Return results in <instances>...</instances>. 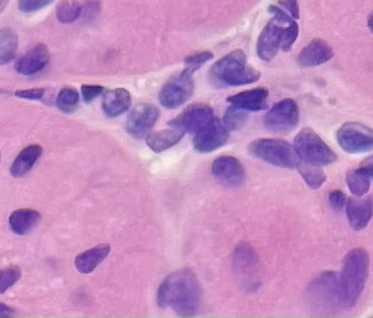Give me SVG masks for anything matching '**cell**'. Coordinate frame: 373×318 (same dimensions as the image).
<instances>
[{
    "label": "cell",
    "mask_w": 373,
    "mask_h": 318,
    "mask_svg": "<svg viewBox=\"0 0 373 318\" xmlns=\"http://www.w3.org/2000/svg\"><path fill=\"white\" fill-rule=\"evenodd\" d=\"M22 272L17 266H10L3 268L0 272V291L1 294L6 293L21 279Z\"/></svg>",
    "instance_id": "4dcf8cb0"
},
{
    "label": "cell",
    "mask_w": 373,
    "mask_h": 318,
    "mask_svg": "<svg viewBox=\"0 0 373 318\" xmlns=\"http://www.w3.org/2000/svg\"><path fill=\"white\" fill-rule=\"evenodd\" d=\"M157 303L161 308L170 307L179 317H195L201 303V289L195 273L189 268L170 273L159 287Z\"/></svg>",
    "instance_id": "6da1fadb"
},
{
    "label": "cell",
    "mask_w": 373,
    "mask_h": 318,
    "mask_svg": "<svg viewBox=\"0 0 373 318\" xmlns=\"http://www.w3.org/2000/svg\"><path fill=\"white\" fill-rule=\"evenodd\" d=\"M41 219V215L35 209H18L10 217V227L19 236H23L31 232Z\"/></svg>",
    "instance_id": "603a6c76"
},
{
    "label": "cell",
    "mask_w": 373,
    "mask_h": 318,
    "mask_svg": "<svg viewBox=\"0 0 373 318\" xmlns=\"http://www.w3.org/2000/svg\"><path fill=\"white\" fill-rule=\"evenodd\" d=\"M279 4L290 12V16L292 18L299 19L300 10L298 0H281Z\"/></svg>",
    "instance_id": "8d00e7d4"
},
{
    "label": "cell",
    "mask_w": 373,
    "mask_h": 318,
    "mask_svg": "<svg viewBox=\"0 0 373 318\" xmlns=\"http://www.w3.org/2000/svg\"><path fill=\"white\" fill-rule=\"evenodd\" d=\"M18 34L10 28H2L0 31V61L6 65L14 61L18 51Z\"/></svg>",
    "instance_id": "484cf974"
},
{
    "label": "cell",
    "mask_w": 373,
    "mask_h": 318,
    "mask_svg": "<svg viewBox=\"0 0 373 318\" xmlns=\"http://www.w3.org/2000/svg\"><path fill=\"white\" fill-rule=\"evenodd\" d=\"M372 180H373L372 175L363 166L350 170L346 177V182L349 189L357 197H362L368 193L370 185H372Z\"/></svg>",
    "instance_id": "d4e9b609"
},
{
    "label": "cell",
    "mask_w": 373,
    "mask_h": 318,
    "mask_svg": "<svg viewBox=\"0 0 373 318\" xmlns=\"http://www.w3.org/2000/svg\"><path fill=\"white\" fill-rule=\"evenodd\" d=\"M334 50L327 42L316 38L302 49L298 57V63L301 67H319L327 63L334 57Z\"/></svg>",
    "instance_id": "e0dca14e"
},
{
    "label": "cell",
    "mask_w": 373,
    "mask_h": 318,
    "mask_svg": "<svg viewBox=\"0 0 373 318\" xmlns=\"http://www.w3.org/2000/svg\"><path fill=\"white\" fill-rule=\"evenodd\" d=\"M211 172L219 182L232 187L242 185L246 177L242 162L234 157H217L211 166Z\"/></svg>",
    "instance_id": "9a60e30c"
},
{
    "label": "cell",
    "mask_w": 373,
    "mask_h": 318,
    "mask_svg": "<svg viewBox=\"0 0 373 318\" xmlns=\"http://www.w3.org/2000/svg\"><path fill=\"white\" fill-rule=\"evenodd\" d=\"M361 166L366 168V170H367L373 176V155L364 160V161L362 162Z\"/></svg>",
    "instance_id": "ab89813d"
},
{
    "label": "cell",
    "mask_w": 373,
    "mask_h": 318,
    "mask_svg": "<svg viewBox=\"0 0 373 318\" xmlns=\"http://www.w3.org/2000/svg\"><path fill=\"white\" fill-rule=\"evenodd\" d=\"M50 53L43 44H38L28 51L16 63V70L23 76H32L41 72L48 65Z\"/></svg>",
    "instance_id": "ac0fdd59"
},
{
    "label": "cell",
    "mask_w": 373,
    "mask_h": 318,
    "mask_svg": "<svg viewBox=\"0 0 373 318\" xmlns=\"http://www.w3.org/2000/svg\"><path fill=\"white\" fill-rule=\"evenodd\" d=\"M14 313H16V311H14V309L10 308V307L6 306V305L3 304V303H1V304H0V317H12Z\"/></svg>",
    "instance_id": "f35d334b"
},
{
    "label": "cell",
    "mask_w": 373,
    "mask_h": 318,
    "mask_svg": "<svg viewBox=\"0 0 373 318\" xmlns=\"http://www.w3.org/2000/svg\"><path fill=\"white\" fill-rule=\"evenodd\" d=\"M343 150L352 155L373 150V130L359 123H346L336 133Z\"/></svg>",
    "instance_id": "8fae6325"
},
{
    "label": "cell",
    "mask_w": 373,
    "mask_h": 318,
    "mask_svg": "<svg viewBox=\"0 0 373 318\" xmlns=\"http://www.w3.org/2000/svg\"><path fill=\"white\" fill-rule=\"evenodd\" d=\"M249 151L253 157L279 168H295L300 161L295 147L281 139H259L251 143Z\"/></svg>",
    "instance_id": "8992f818"
},
{
    "label": "cell",
    "mask_w": 373,
    "mask_h": 318,
    "mask_svg": "<svg viewBox=\"0 0 373 318\" xmlns=\"http://www.w3.org/2000/svg\"><path fill=\"white\" fill-rule=\"evenodd\" d=\"M132 98L129 91L123 88L106 91L102 98V110L108 117H117L127 112L131 106Z\"/></svg>",
    "instance_id": "ffe728a7"
},
{
    "label": "cell",
    "mask_w": 373,
    "mask_h": 318,
    "mask_svg": "<svg viewBox=\"0 0 373 318\" xmlns=\"http://www.w3.org/2000/svg\"><path fill=\"white\" fill-rule=\"evenodd\" d=\"M53 0H19V8L21 12L25 14L38 12L49 4L52 3Z\"/></svg>",
    "instance_id": "d6a6232c"
},
{
    "label": "cell",
    "mask_w": 373,
    "mask_h": 318,
    "mask_svg": "<svg viewBox=\"0 0 373 318\" xmlns=\"http://www.w3.org/2000/svg\"><path fill=\"white\" fill-rule=\"evenodd\" d=\"M103 91L104 87L100 86V85H82L81 87L83 98L87 103H90L96 97L101 95Z\"/></svg>",
    "instance_id": "836d02e7"
},
{
    "label": "cell",
    "mask_w": 373,
    "mask_h": 318,
    "mask_svg": "<svg viewBox=\"0 0 373 318\" xmlns=\"http://www.w3.org/2000/svg\"><path fill=\"white\" fill-rule=\"evenodd\" d=\"M367 26L368 28H370V31H372L373 33V10L372 12H370V16H368Z\"/></svg>",
    "instance_id": "60d3db41"
},
{
    "label": "cell",
    "mask_w": 373,
    "mask_h": 318,
    "mask_svg": "<svg viewBox=\"0 0 373 318\" xmlns=\"http://www.w3.org/2000/svg\"><path fill=\"white\" fill-rule=\"evenodd\" d=\"M297 170H299L302 178L311 189H319L327 181V175L325 174L321 166H317V164L300 159Z\"/></svg>",
    "instance_id": "4316f807"
},
{
    "label": "cell",
    "mask_w": 373,
    "mask_h": 318,
    "mask_svg": "<svg viewBox=\"0 0 373 318\" xmlns=\"http://www.w3.org/2000/svg\"><path fill=\"white\" fill-rule=\"evenodd\" d=\"M296 151L300 159L317 166H328L338 160L334 151L310 128H305L296 136Z\"/></svg>",
    "instance_id": "52a82bcc"
},
{
    "label": "cell",
    "mask_w": 373,
    "mask_h": 318,
    "mask_svg": "<svg viewBox=\"0 0 373 318\" xmlns=\"http://www.w3.org/2000/svg\"><path fill=\"white\" fill-rule=\"evenodd\" d=\"M193 93L194 81L192 74L183 70L163 85L159 91V100L164 108L174 110L186 103Z\"/></svg>",
    "instance_id": "30bf717a"
},
{
    "label": "cell",
    "mask_w": 373,
    "mask_h": 318,
    "mask_svg": "<svg viewBox=\"0 0 373 318\" xmlns=\"http://www.w3.org/2000/svg\"><path fill=\"white\" fill-rule=\"evenodd\" d=\"M370 255L362 248L347 254L340 275L341 294L344 308H352L359 300L370 275Z\"/></svg>",
    "instance_id": "3957f363"
},
{
    "label": "cell",
    "mask_w": 373,
    "mask_h": 318,
    "mask_svg": "<svg viewBox=\"0 0 373 318\" xmlns=\"http://www.w3.org/2000/svg\"><path fill=\"white\" fill-rule=\"evenodd\" d=\"M8 0H1V10H3L4 6L8 4Z\"/></svg>",
    "instance_id": "b9f144b4"
},
{
    "label": "cell",
    "mask_w": 373,
    "mask_h": 318,
    "mask_svg": "<svg viewBox=\"0 0 373 318\" xmlns=\"http://www.w3.org/2000/svg\"><path fill=\"white\" fill-rule=\"evenodd\" d=\"M247 119H248V115H247L246 110L232 106L231 108H228L223 115V123L230 131H236L244 126Z\"/></svg>",
    "instance_id": "f546056e"
},
{
    "label": "cell",
    "mask_w": 373,
    "mask_h": 318,
    "mask_svg": "<svg viewBox=\"0 0 373 318\" xmlns=\"http://www.w3.org/2000/svg\"><path fill=\"white\" fill-rule=\"evenodd\" d=\"M43 149L39 145H30L19 153L10 166V174L14 178H22L31 170L34 164L41 157Z\"/></svg>",
    "instance_id": "7402d4cb"
},
{
    "label": "cell",
    "mask_w": 373,
    "mask_h": 318,
    "mask_svg": "<svg viewBox=\"0 0 373 318\" xmlns=\"http://www.w3.org/2000/svg\"><path fill=\"white\" fill-rule=\"evenodd\" d=\"M82 12V6L76 0H61L57 8V18L63 23L76 22Z\"/></svg>",
    "instance_id": "83f0119b"
},
{
    "label": "cell",
    "mask_w": 373,
    "mask_h": 318,
    "mask_svg": "<svg viewBox=\"0 0 373 318\" xmlns=\"http://www.w3.org/2000/svg\"><path fill=\"white\" fill-rule=\"evenodd\" d=\"M98 10H99V3L98 1H89L88 4L85 6V16L86 18H92L95 17V14H97Z\"/></svg>",
    "instance_id": "74e56055"
},
{
    "label": "cell",
    "mask_w": 373,
    "mask_h": 318,
    "mask_svg": "<svg viewBox=\"0 0 373 318\" xmlns=\"http://www.w3.org/2000/svg\"><path fill=\"white\" fill-rule=\"evenodd\" d=\"M299 106L295 100L283 99L278 102L264 117V126L268 131L287 134L299 123Z\"/></svg>",
    "instance_id": "9c48e42d"
},
{
    "label": "cell",
    "mask_w": 373,
    "mask_h": 318,
    "mask_svg": "<svg viewBox=\"0 0 373 318\" xmlns=\"http://www.w3.org/2000/svg\"><path fill=\"white\" fill-rule=\"evenodd\" d=\"M347 217L351 228L361 230L367 227L373 217V197L349 199L346 205Z\"/></svg>",
    "instance_id": "d6986e66"
},
{
    "label": "cell",
    "mask_w": 373,
    "mask_h": 318,
    "mask_svg": "<svg viewBox=\"0 0 373 318\" xmlns=\"http://www.w3.org/2000/svg\"><path fill=\"white\" fill-rule=\"evenodd\" d=\"M268 95L270 92L268 89L259 87L230 96L227 101L231 103V106L246 112H260L268 108Z\"/></svg>",
    "instance_id": "2e32d148"
},
{
    "label": "cell",
    "mask_w": 373,
    "mask_h": 318,
    "mask_svg": "<svg viewBox=\"0 0 373 318\" xmlns=\"http://www.w3.org/2000/svg\"><path fill=\"white\" fill-rule=\"evenodd\" d=\"M268 12L274 19L266 23L257 41V54L261 61L270 63L279 51H290L299 36V26L280 6H270Z\"/></svg>",
    "instance_id": "7a4b0ae2"
},
{
    "label": "cell",
    "mask_w": 373,
    "mask_h": 318,
    "mask_svg": "<svg viewBox=\"0 0 373 318\" xmlns=\"http://www.w3.org/2000/svg\"><path fill=\"white\" fill-rule=\"evenodd\" d=\"M46 89H28V90H19L16 92V96L28 100H40L46 95Z\"/></svg>",
    "instance_id": "d590c367"
},
{
    "label": "cell",
    "mask_w": 373,
    "mask_h": 318,
    "mask_svg": "<svg viewBox=\"0 0 373 318\" xmlns=\"http://www.w3.org/2000/svg\"><path fill=\"white\" fill-rule=\"evenodd\" d=\"M213 117V110L208 104H192L176 119H172L168 125L185 133L196 134L208 125Z\"/></svg>",
    "instance_id": "4fadbf2b"
},
{
    "label": "cell",
    "mask_w": 373,
    "mask_h": 318,
    "mask_svg": "<svg viewBox=\"0 0 373 318\" xmlns=\"http://www.w3.org/2000/svg\"><path fill=\"white\" fill-rule=\"evenodd\" d=\"M184 135L185 132L176 129V128H172V129H165L151 134L147 137L146 142L151 150L161 153L178 144Z\"/></svg>",
    "instance_id": "cb8c5ba5"
},
{
    "label": "cell",
    "mask_w": 373,
    "mask_h": 318,
    "mask_svg": "<svg viewBox=\"0 0 373 318\" xmlns=\"http://www.w3.org/2000/svg\"><path fill=\"white\" fill-rule=\"evenodd\" d=\"M213 59V53L210 51H200V52L194 53L189 55L185 59V70L189 74H193L196 70H199L204 63Z\"/></svg>",
    "instance_id": "1f68e13d"
},
{
    "label": "cell",
    "mask_w": 373,
    "mask_h": 318,
    "mask_svg": "<svg viewBox=\"0 0 373 318\" xmlns=\"http://www.w3.org/2000/svg\"><path fill=\"white\" fill-rule=\"evenodd\" d=\"M259 78L260 72L248 66L246 54L241 49L219 59L210 70L211 84L219 88L253 84Z\"/></svg>",
    "instance_id": "277c9868"
},
{
    "label": "cell",
    "mask_w": 373,
    "mask_h": 318,
    "mask_svg": "<svg viewBox=\"0 0 373 318\" xmlns=\"http://www.w3.org/2000/svg\"><path fill=\"white\" fill-rule=\"evenodd\" d=\"M306 301L311 310L321 317H330L344 308L340 275L334 272H325L315 277L307 288Z\"/></svg>",
    "instance_id": "5b68a950"
},
{
    "label": "cell",
    "mask_w": 373,
    "mask_h": 318,
    "mask_svg": "<svg viewBox=\"0 0 373 318\" xmlns=\"http://www.w3.org/2000/svg\"><path fill=\"white\" fill-rule=\"evenodd\" d=\"M230 130L221 119L213 117L195 134L194 148L200 153H210L223 147L229 140Z\"/></svg>",
    "instance_id": "7c38bea8"
},
{
    "label": "cell",
    "mask_w": 373,
    "mask_h": 318,
    "mask_svg": "<svg viewBox=\"0 0 373 318\" xmlns=\"http://www.w3.org/2000/svg\"><path fill=\"white\" fill-rule=\"evenodd\" d=\"M328 200H330V206L336 211L343 210L347 205L346 195L341 190H334V191L330 192Z\"/></svg>",
    "instance_id": "e575fe53"
},
{
    "label": "cell",
    "mask_w": 373,
    "mask_h": 318,
    "mask_svg": "<svg viewBox=\"0 0 373 318\" xmlns=\"http://www.w3.org/2000/svg\"><path fill=\"white\" fill-rule=\"evenodd\" d=\"M80 102L79 92L72 87H65L61 89L57 98V106L59 110L65 114L74 112Z\"/></svg>",
    "instance_id": "f1b7e54d"
},
{
    "label": "cell",
    "mask_w": 373,
    "mask_h": 318,
    "mask_svg": "<svg viewBox=\"0 0 373 318\" xmlns=\"http://www.w3.org/2000/svg\"><path fill=\"white\" fill-rule=\"evenodd\" d=\"M110 252V245H98V246L93 247V248L77 256L76 260H74V266L79 272L89 275L106 259Z\"/></svg>",
    "instance_id": "44dd1931"
},
{
    "label": "cell",
    "mask_w": 373,
    "mask_h": 318,
    "mask_svg": "<svg viewBox=\"0 0 373 318\" xmlns=\"http://www.w3.org/2000/svg\"><path fill=\"white\" fill-rule=\"evenodd\" d=\"M234 268L238 281L248 291L260 284V264L256 252L248 244L239 245L234 254Z\"/></svg>",
    "instance_id": "ba28073f"
},
{
    "label": "cell",
    "mask_w": 373,
    "mask_h": 318,
    "mask_svg": "<svg viewBox=\"0 0 373 318\" xmlns=\"http://www.w3.org/2000/svg\"><path fill=\"white\" fill-rule=\"evenodd\" d=\"M159 117V110L152 104L141 103L136 106L128 117V133L135 138H142L147 135L157 123Z\"/></svg>",
    "instance_id": "5bb4252c"
}]
</instances>
